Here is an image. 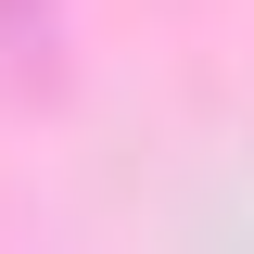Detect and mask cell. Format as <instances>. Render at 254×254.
I'll return each instance as SVG.
<instances>
[{"instance_id": "obj_1", "label": "cell", "mask_w": 254, "mask_h": 254, "mask_svg": "<svg viewBox=\"0 0 254 254\" xmlns=\"http://www.w3.org/2000/svg\"><path fill=\"white\" fill-rule=\"evenodd\" d=\"M0 51L13 64H51V0H0Z\"/></svg>"}]
</instances>
